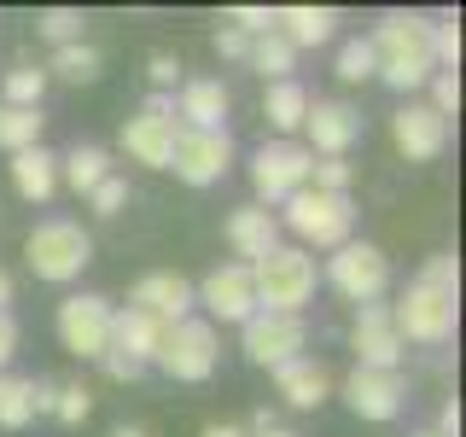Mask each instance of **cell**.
Listing matches in <instances>:
<instances>
[{
	"instance_id": "1",
	"label": "cell",
	"mask_w": 466,
	"mask_h": 437,
	"mask_svg": "<svg viewBox=\"0 0 466 437\" xmlns=\"http://www.w3.org/2000/svg\"><path fill=\"white\" fill-rule=\"evenodd\" d=\"M373 47V70L385 76L397 94H414L437 76V58H431V18L420 12H385L368 36Z\"/></svg>"
},
{
	"instance_id": "2",
	"label": "cell",
	"mask_w": 466,
	"mask_h": 437,
	"mask_svg": "<svg viewBox=\"0 0 466 437\" xmlns=\"http://www.w3.org/2000/svg\"><path fill=\"white\" fill-rule=\"evenodd\" d=\"M251 286H257V310L268 315H303V303L315 298L320 269L309 251L298 245H274L262 262H251Z\"/></svg>"
},
{
	"instance_id": "3",
	"label": "cell",
	"mask_w": 466,
	"mask_h": 437,
	"mask_svg": "<svg viewBox=\"0 0 466 437\" xmlns=\"http://www.w3.org/2000/svg\"><path fill=\"white\" fill-rule=\"evenodd\" d=\"M274 222H286L303 245L339 251V245L350 239V228H356V204H350V193H315V187H298V193L280 204Z\"/></svg>"
},
{
	"instance_id": "4",
	"label": "cell",
	"mask_w": 466,
	"mask_h": 437,
	"mask_svg": "<svg viewBox=\"0 0 466 437\" xmlns=\"http://www.w3.org/2000/svg\"><path fill=\"white\" fill-rule=\"evenodd\" d=\"M24 262L35 280H76V274L94 262V239H87L82 222H65V216H53V222H35V233L24 239Z\"/></svg>"
},
{
	"instance_id": "5",
	"label": "cell",
	"mask_w": 466,
	"mask_h": 437,
	"mask_svg": "<svg viewBox=\"0 0 466 437\" xmlns=\"http://www.w3.org/2000/svg\"><path fill=\"white\" fill-rule=\"evenodd\" d=\"M390 320H397L402 344H449L455 339V320H461V291L414 280L397 303H390Z\"/></svg>"
},
{
	"instance_id": "6",
	"label": "cell",
	"mask_w": 466,
	"mask_h": 437,
	"mask_svg": "<svg viewBox=\"0 0 466 437\" xmlns=\"http://www.w3.org/2000/svg\"><path fill=\"white\" fill-rule=\"evenodd\" d=\"M152 361L169 379H181V385H198V379H210L216 361H222V339H216L210 320L187 315V320H175V327H164V344H157Z\"/></svg>"
},
{
	"instance_id": "7",
	"label": "cell",
	"mask_w": 466,
	"mask_h": 437,
	"mask_svg": "<svg viewBox=\"0 0 466 437\" xmlns=\"http://www.w3.org/2000/svg\"><path fill=\"white\" fill-rule=\"evenodd\" d=\"M327 280L339 298H350L361 310V303H379L385 298V286H390V257L379 251V245L368 239H344L339 251L327 257Z\"/></svg>"
},
{
	"instance_id": "8",
	"label": "cell",
	"mask_w": 466,
	"mask_h": 437,
	"mask_svg": "<svg viewBox=\"0 0 466 437\" xmlns=\"http://www.w3.org/2000/svg\"><path fill=\"white\" fill-rule=\"evenodd\" d=\"M309 146L298 140H274V146H257L251 158V187H257V204L268 210V204H286L298 187H309Z\"/></svg>"
},
{
	"instance_id": "9",
	"label": "cell",
	"mask_w": 466,
	"mask_h": 437,
	"mask_svg": "<svg viewBox=\"0 0 466 437\" xmlns=\"http://www.w3.org/2000/svg\"><path fill=\"white\" fill-rule=\"evenodd\" d=\"M175 135H181V123H175V99L169 94H152L140 106V117H128V123H123V152L135 158V164H146V169H169Z\"/></svg>"
},
{
	"instance_id": "10",
	"label": "cell",
	"mask_w": 466,
	"mask_h": 437,
	"mask_svg": "<svg viewBox=\"0 0 466 437\" xmlns=\"http://www.w3.org/2000/svg\"><path fill=\"white\" fill-rule=\"evenodd\" d=\"M58 344L82 361H99L111 350V303L99 291H76L58 303Z\"/></svg>"
},
{
	"instance_id": "11",
	"label": "cell",
	"mask_w": 466,
	"mask_h": 437,
	"mask_svg": "<svg viewBox=\"0 0 466 437\" xmlns=\"http://www.w3.org/2000/svg\"><path fill=\"white\" fill-rule=\"evenodd\" d=\"M228 164H233V135H228V128H181V135H175L169 169L181 175L187 187H210V181H222Z\"/></svg>"
},
{
	"instance_id": "12",
	"label": "cell",
	"mask_w": 466,
	"mask_h": 437,
	"mask_svg": "<svg viewBox=\"0 0 466 437\" xmlns=\"http://www.w3.org/2000/svg\"><path fill=\"white\" fill-rule=\"evenodd\" d=\"M239 339H245V356H251L257 368H268V373H274L280 361L303 356L309 332H303V315H268V310H257V315L239 327Z\"/></svg>"
},
{
	"instance_id": "13",
	"label": "cell",
	"mask_w": 466,
	"mask_h": 437,
	"mask_svg": "<svg viewBox=\"0 0 466 437\" xmlns=\"http://www.w3.org/2000/svg\"><path fill=\"white\" fill-rule=\"evenodd\" d=\"M350 350H356V368H379V373H397L402 361V339H397V320H390V303H361L356 327H350Z\"/></svg>"
},
{
	"instance_id": "14",
	"label": "cell",
	"mask_w": 466,
	"mask_h": 437,
	"mask_svg": "<svg viewBox=\"0 0 466 437\" xmlns=\"http://www.w3.org/2000/svg\"><path fill=\"white\" fill-rule=\"evenodd\" d=\"M193 303H204L216 320H233V327H245V320L257 315L251 269H245V262H222V269H210V274H204V286H193Z\"/></svg>"
},
{
	"instance_id": "15",
	"label": "cell",
	"mask_w": 466,
	"mask_h": 437,
	"mask_svg": "<svg viewBox=\"0 0 466 437\" xmlns=\"http://www.w3.org/2000/svg\"><path fill=\"white\" fill-rule=\"evenodd\" d=\"M390 140H397V152L408 164H431V158H443V146H449V123L426 106V99H408V106L390 117Z\"/></svg>"
},
{
	"instance_id": "16",
	"label": "cell",
	"mask_w": 466,
	"mask_h": 437,
	"mask_svg": "<svg viewBox=\"0 0 466 437\" xmlns=\"http://www.w3.org/2000/svg\"><path fill=\"white\" fill-rule=\"evenodd\" d=\"M128 310H140V315H152V320H164V327H175V320L193 315V280H187V274H175V269L140 274L135 291H128Z\"/></svg>"
},
{
	"instance_id": "17",
	"label": "cell",
	"mask_w": 466,
	"mask_h": 437,
	"mask_svg": "<svg viewBox=\"0 0 466 437\" xmlns=\"http://www.w3.org/2000/svg\"><path fill=\"white\" fill-rule=\"evenodd\" d=\"M344 402L356 420H397L408 391H402V373H379V368H350L344 379Z\"/></svg>"
},
{
	"instance_id": "18",
	"label": "cell",
	"mask_w": 466,
	"mask_h": 437,
	"mask_svg": "<svg viewBox=\"0 0 466 437\" xmlns=\"http://www.w3.org/2000/svg\"><path fill=\"white\" fill-rule=\"evenodd\" d=\"M303 128H309V158H344L361 135V117L344 106V99H309L303 111Z\"/></svg>"
},
{
	"instance_id": "19",
	"label": "cell",
	"mask_w": 466,
	"mask_h": 437,
	"mask_svg": "<svg viewBox=\"0 0 466 437\" xmlns=\"http://www.w3.org/2000/svg\"><path fill=\"white\" fill-rule=\"evenodd\" d=\"M228 245L233 257L251 269V262H262L280 245V222H274V210H262V204H239V210L228 216Z\"/></svg>"
},
{
	"instance_id": "20",
	"label": "cell",
	"mask_w": 466,
	"mask_h": 437,
	"mask_svg": "<svg viewBox=\"0 0 466 437\" xmlns=\"http://www.w3.org/2000/svg\"><path fill=\"white\" fill-rule=\"evenodd\" d=\"M274 391H280V402L291 408H320L332 397V373H327V361H315V356H291L274 368Z\"/></svg>"
},
{
	"instance_id": "21",
	"label": "cell",
	"mask_w": 466,
	"mask_h": 437,
	"mask_svg": "<svg viewBox=\"0 0 466 437\" xmlns=\"http://www.w3.org/2000/svg\"><path fill=\"white\" fill-rule=\"evenodd\" d=\"M157 344H164V320H152V315H140V310H111V350L116 356H128V361H152L157 356Z\"/></svg>"
},
{
	"instance_id": "22",
	"label": "cell",
	"mask_w": 466,
	"mask_h": 437,
	"mask_svg": "<svg viewBox=\"0 0 466 437\" xmlns=\"http://www.w3.org/2000/svg\"><path fill=\"white\" fill-rule=\"evenodd\" d=\"M228 87L216 76H193L181 87V106H175V117H181L187 128H228Z\"/></svg>"
},
{
	"instance_id": "23",
	"label": "cell",
	"mask_w": 466,
	"mask_h": 437,
	"mask_svg": "<svg viewBox=\"0 0 466 437\" xmlns=\"http://www.w3.org/2000/svg\"><path fill=\"white\" fill-rule=\"evenodd\" d=\"M12 187L29 204H47L58 193V158L47 146H29V152H12Z\"/></svg>"
},
{
	"instance_id": "24",
	"label": "cell",
	"mask_w": 466,
	"mask_h": 437,
	"mask_svg": "<svg viewBox=\"0 0 466 437\" xmlns=\"http://www.w3.org/2000/svg\"><path fill=\"white\" fill-rule=\"evenodd\" d=\"M274 29H280L291 47H320L339 29V12L332 6H286V12H274Z\"/></svg>"
},
{
	"instance_id": "25",
	"label": "cell",
	"mask_w": 466,
	"mask_h": 437,
	"mask_svg": "<svg viewBox=\"0 0 466 437\" xmlns=\"http://www.w3.org/2000/svg\"><path fill=\"white\" fill-rule=\"evenodd\" d=\"M303 111H309V94H303L298 76L286 82H268V94H262V117H268L280 135H291V128H303Z\"/></svg>"
},
{
	"instance_id": "26",
	"label": "cell",
	"mask_w": 466,
	"mask_h": 437,
	"mask_svg": "<svg viewBox=\"0 0 466 437\" xmlns=\"http://www.w3.org/2000/svg\"><path fill=\"white\" fill-rule=\"evenodd\" d=\"M106 175H111V152H106V146H76L70 158H58V181H70L76 193H94Z\"/></svg>"
},
{
	"instance_id": "27",
	"label": "cell",
	"mask_w": 466,
	"mask_h": 437,
	"mask_svg": "<svg viewBox=\"0 0 466 437\" xmlns=\"http://www.w3.org/2000/svg\"><path fill=\"white\" fill-rule=\"evenodd\" d=\"M245 65H251V70H262L268 82H286V76H291V65H298V47H291V41L280 36V29H268V36H257V41H251Z\"/></svg>"
},
{
	"instance_id": "28",
	"label": "cell",
	"mask_w": 466,
	"mask_h": 437,
	"mask_svg": "<svg viewBox=\"0 0 466 437\" xmlns=\"http://www.w3.org/2000/svg\"><path fill=\"white\" fill-rule=\"evenodd\" d=\"M35 420V379L24 373H0V426H29Z\"/></svg>"
},
{
	"instance_id": "29",
	"label": "cell",
	"mask_w": 466,
	"mask_h": 437,
	"mask_svg": "<svg viewBox=\"0 0 466 437\" xmlns=\"http://www.w3.org/2000/svg\"><path fill=\"white\" fill-rule=\"evenodd\" d=\"M41 123H47L41 111L0 106V146H6V152H29V146H41Z\"/></svg>"
},
{
	"instance_id": "30",
	"label": "cell",
	"mask_w": 466,
	"mask_h": 437,
	"mask_svg": "<svg viewBox=\"0 0 466 437\" xmlns=\"http://www.w3.org/2000/svg\"><path fill=\"white\" fill-rule=\"evenodd\" d=\"M0 106H18V111H41V94H47V70H35V65H18V70H6V87H0Z\"/></svg>"
},
{
	"instance_id": "31",
	"label": "cell",
	"mask_w": 466,
	"mask_h": 437,
	"mask_svg": "<svg viewBox=\"0 0 466 437\" xmlns=\"http://www.w3.org/2000/svg\"><path fill=\"white\" fill-rule=\"evenodd\" d=\"M53 70H58L65 82L87 87V82H99V53L87 47V41H70V47H53Z\"/></svg>"
},
{
	"instance_id": "32",
	"label": "cell",
	"mask_w": 466,
	"mask_h": 437,
	"mask_svg": "<svg viewBox=\"0 0 466 437\" xmlns=\"http://www.w3.org/2000/svg\"><path fill=\"white\" fill-rule=\"evenodd\" d=\"M87 414H94V391H87L82 379H70V385H53V420H58V426H82Z\"/></svg>"
},
{
	"instance_id": "33",
	"label": "cell",
	"mask_w": 466,
	"mask_h": 437,
	"mask_svg": "<svg viewBox=\"0 0 466 437\" xmlns=\"http://www.w3.org/2000/svg\"><path fill=\"white\" fill-rule=\"evenodd\" d=\"M82 12H70V6H53V12H41L35 18V36H47L53 47H70V41H82Z\"/></svg>"
},
{
	"instance_id": "34",
	"label": "cell",
	"mask_w": 466,
	"mask_h": 437,
	"mask_svg": "<svg viewBox=\"0 0 466 437\" xmlns=\"http://www.w3.org/2000/svg\"><path fill=\"white\" fill-rule=\"evenodd\" d=\"M339 76H344V82H368V76H379V70H373V47H368V36H350L344 47H339Z\"/></svg>"
},
{
	"instance_id": "35",
	"label": "cell",
	"mask_w": 466,
	"mask_h": 437,
	"mask_svg": "<svg viewBox=\"0 0 466 437\" xmlns=\"http://www.w3.org/2000/svg\"><path fill=\"white\" fill-rule=\"evenodd\" d=\"M431 58H437V70L461 65V24L455 18H431Z\"/></svg>"
},
{
	"instance_id": "36",
	"label": "cell",
	"mask_w": 466,
	"mask_h": 437,
	"mask_svg": "<svg viewBox=\"0 0 466 437\" xmlns=\"http://www.w3.org/2000/svg\"><path fill=\"white\" fill-rule=\"evenodd\" d=\"M309 187H315V193H350V164H344V158H315V164H309Z\"/></svg>"
},
{
	"instance_id": "37",
	"label": "cell",
	"mask_w": 466,
	"mask_h": 437,
	"mask_svg": "<svg viewBox=\"0 0 466 437\" xmlns=\"http://www.w3.org/2000/svg\"><path fill=\"white\" fill-rule=\"evenodd\" d=\"M431 111L443 117V123L461 111V76H455V70H437V76H431Z\"/></svg>"
},
{
	"instance_id": "38",
	"label": "cell",
	"mask_w": 466,
	"mask_h": 437,
	"mask_svg": "<svg viewBox=\"0 0 466 437\" xmlns=\"http://www.w3.org/2000/svg\"><path fill=\"white\" fill-rule=\"evenodd\" d=\"M87 204H94L99 216H116V210L128 204V181H123V175H106V181H99L94 193H87Z\"/></svg>"
},
{
	"instance_id": "39",
	"label": "cell",
	"mask_w": 466,
	"mask_h": 437,
	"mask_svg": "<svg viewBox=\"0 0 466 437\" xmlns=\"http://www.w3.org/2000/svg\"><path fill=\"white\" fill-rule=\"evenodd\" d=\"M228 29H239V36H268V29H274V12L268 6H233L228 12Z\"/></svg>"
},
{
	"instance_id": "40",
	"label": "cell",
	"mask_w": 466,
	"mask_h": 437,
	"mask_svg": "<svg viewBox=\"0 0 466 437\" xmlns=\"http://www.w3.org/2000/svg\"><path fill=\"white\" fill-rule=\"evenodd\" d=\"M420 280H431V286H443V291H461V262L455 257H426Z\"/></svg>"
},
{
	"instance_id": "41",
	"label": "cell",
	"mask_w": 466,
	"mask_h": 437,
	"mask_svg": "<svg viewBox=\"0 0 466 437\" xmlns=\"http://www.w3.org/2000/svg\"><path fill=\"white\" fill-rule=\"evenodd\" d=\"M99 368H106L116 385H135L140 379V361H128V356H116V350H106V356H99Z\"/></svg>"
},
{
	"instance_id": "42",
	"label": "cell",
	"mask_w": 466,
	"mask_h": 437,
	"mask_svg": "<svg viewBox=\"0 0 466 437\" xmlns=\"http://www.w3.org/2000/svg\"><path fill=\"white\" fill-rule=\"evenodd\" d=\"M146 76H152L157 87H169L175 76H181V58H175V53H152V65H146Z\"/></svg>"
},
{
	"instance_id": "43",
	"label": "cell",
	"mask_w": 466,
	"mask_h": 437,
	"mask_svg": "<svg viewBox=\"0 0 466 437\" xmlns=\"http://www.w3.org/2000/svg\"><path fill=\"white\" fill-rule=\"evenodd\" d=\"M12 356H18V320H12V310H0V373Z\"/></svg>"
},
{
	"instance_id": "44",
	"label": "cell",
	"mask_w": 466,
	"mask_h": 437,
	"mask_svg": "<svg viewBox=\"0 0 466 437\" xmlns=\"http://www.w3.org/2000/svg\"><path fill=\"white\" fill-rule=\"evenodd\" d=\"M216 53H222V58H245V53H251V36H239V29H222V36H216Z\"/></svg>"
},
{
	"instance_id": "45",
	"label": "cell",
	"mask_w": 466,
	"mask_h": 437,
	"mask_svg": "<svg viewBox=\"0 0 466 437\" xmlns=\"http://www.w3.org/2000/svg\"><path fill=\"white\" fill-rule=\"evenodd\" d=\"M437 437H461V402H443V414H437Z\"/></svg>"
},
{
	"instance_id": "46",
	"label": "cell",
	"mask_w": 466,
	"mask_h": 437,
	"mask_svg": "<svg viewBox=\"0 0 466 437\" xmlns=\"http://www.w3.org/2000/svg\"><path fill=\"white\" fill-rule=\"evenodd\" d=\"M245 437H291L286 426H274V420H268V408H262V414L251 420V432H245Z\"/></svg>"
},
{
	"instance_id": "47",
	"label": "cell",
	"mask_w": 466,
	"mask_h": 437,
	"mask_svg": "<svg viewBox=\"0 0 466 437\" xmlns=\"http://www.w3.org/2000/svg\"><path fill=\"white\" fill-rule=\"evenodd\" d=\"M35 414H53V379H35Z\"/></svg>"
},
{
	"instance_id": "48",
	"label": "cell",
	"mask_w": 466,
	"mask_h": 437,
	"mask_svg": "<svg viewBox=\"0 0 466 437\" xmlns=\"http://www.w3.org/2000/svg\"><path fill=\"white\" fill-rule=\"evenodd\" d=\"M198 437H245V426H228V420H216V426H204Z\"/></svg>"
},
{
	"instance_id": "49",
	"label": "cell",
	"mask_w": 466,
	"mask_h": 437,
	"mask_svg": "<svg viewBox=\"0 0 466 437\" xmlns=\"http://www.w3.org/2000/svg\"><path fill=\"white\" fill-rule=\"evenodd\" d=\"M6 303H12V274L0 269V310H6Z\"/></svg>"
},
{
	"instance_id": "50",
	"label": "cell",
	"mask_w": 466,
	"mask_h": 437,
	"mask_svg": "<svg viewBox=\"0 0 466 437\" xmlns=\"http://www.w3.org/2000/svg\"><path fill=\"white\" fill-rule=\"evenodd\" d=\"M111 437H152V432H146V426H116Z\"/></svg>"
},
{
	"instance_id": "51",
	"label": "cell",
	"mask_w": 466,
	"mask_h": 437,
	"mask_svg": "<svg viewBox=\"0 0 466 437\" xmlns=\"http://www.w3.org/2000/svg\"><path fill=\"white\" fill-rule=\"evenodd\" d=\"M414 437H437V432H414Z\"/></svg>"
}]
</instances>
